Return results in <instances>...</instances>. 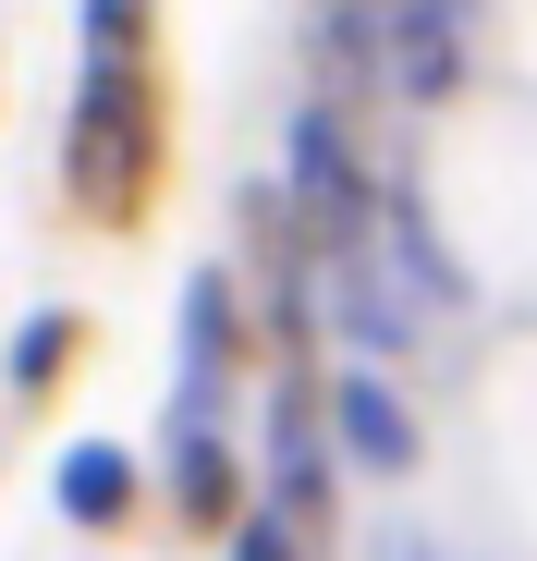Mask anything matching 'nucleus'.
Instances as JSON below:
<instances>
[{
  "mask_svg": "<svg viewBox=\"0 0 537 561\" xmlns=\"http://www.w3.org/2000/svg\"><path fill=\"white\" fill-rule=\"evenodd\" d=\"M49 501H61V525H85V537H123L135 501H147V463H135L123 439H73V451L49 463Z\"/></svg>",
  "mask_w": 537,
  "mask_h": 561,
  "instance_id": "7",
  "label": "nucleus"
},
{
  "mask_svg": "<svg viewBox=\"0 0 537 561\" xmlns=\"http://www.w3.org/2000/svg\"><path fill=\"white\" fill-rule=\"evenodd\" d=\"M61 183H73L85 220H135L147 208V183H159V85H147V49L85 61L73 123H61Z\"/></svg>",
  "mask_w": 537,
  "mask_h": 561,
  "instance_id": "1",
  "label": "nucleus"
},
{
  "mask_svg": "<svg viewBox=\"0 0 537 561\" xmlns=\"http://www.w3.org/2000/svg\"><path fill=\"white\" fill-rule=\"evenodd\" d=\"M256 501H268V513H294L306 537H318V525H330V501H342V439H330V403H318V379H306V366H294L282 391H268Z\"/></svg>",
  "mask_w": 537,
  "mask_h": 561,
  "instance_id": "3",
  "label": "nucleus"
},
{
  "mask_svg": "<svg viewBox=\"0 0 537 561\" xmlns=\"http://www.w3.org/2000/svg\"><path fill=\"white\" fill-rule=\"evenodd\" d=\"M282 196L306 208V232H318L330 256L379 232V196H391V183H379L367 147H354L342 99H306V111H294V135H282Z\"/></svg>",
  "mask_w": 537,
  "mask_h": 561,
  "instance_id": "2",
  "label": "nucleus"
},
{
  "mask_svg": "<svg viewBox=\"0 0 537 561\" xmlns=\"http://www.w3.org/2000/svg\"><path fill=\"white\" fill-rule=\"evenodd\" d=\"M147 13H159V0H85V61H123V49H147Z\"/></svg>",
  "mask_w": 537,
  "mask_h": 561,
  "instance_id": "10",
  "label": "nucleus"
},
{
  "mask_svg": "<svg viewBox=\"0 0 537 561\" xmlns=\"http://www.w3.org/2000/svg\"><path fill=\"white\" fill-rule=\"evenodd\" d=\"M244 280L232 268H196L184 280V342H171V427H220L232 379H244Z\"/></svg>",
  "mask_w": 537,
  "mask_h": 561,
  "instance_id": "5",
  "label": "nucleus"
},
{
  "mask_svg": "<svg viewBox=\"0 0 537 561\" xmlns=\"http://www.w3.org/2000/svg\"><path fill=\"white\" fill-rule=\"evenodd\" d=\"M220 549H232V561H318V537H306L294 513H268V501H256V513H244Z\"/></svg>",
  "mask_w": 537,
  "mask_h": 561,
  "instance_id": "8",
  "label": "nucleus"
},
{
  "mask_svg": "<svg viewBox=\"0 0 537 561\" xmlns=\"http://www.w3.org/2000/svg\"><path fill=\"white\" fill-rule=\"evenodd\" d=\"M159 501H171V525H196V537H232V525L256 513V477H244V451H232L220 427H171Z\"/></svg>",
  "mask_w": 537,
  "mask_h": 561,
  "instance_id": "6",
  "label": "nucleus"
},
{
  "mask_svg": "<svg viewBox=\"0 0 537 561\" xmlns=\"http://www.w3.org/2000/svg\"><path fill=\"white\" fill-rule=\"evenodd\" d=\"M318 403H330V439H342V477L403 489L415 463H427V427H415L403 366H330V379H318Z\"/></svg>",
  "mask_w": 537,
  "mask_h": 561,
  "instance_id": "4",
  "label": "nucleus"
},
{
  "mask_svg": "<svg viewBox=\"0 0 537 561\" xmlns=\"http://www.w3.org/2000/svg\"><path fill=\"white\" fill-rule=\"evenodd\" d=\"M73 342H85L73 318H37V330L13 342V391H49V379H61V366H73Z\"/></svg>",
  "mask_w": 537,
  "mask_h": 561,
  "instance_id": "9",
  "label": "nucleus"
}]
</instances>
